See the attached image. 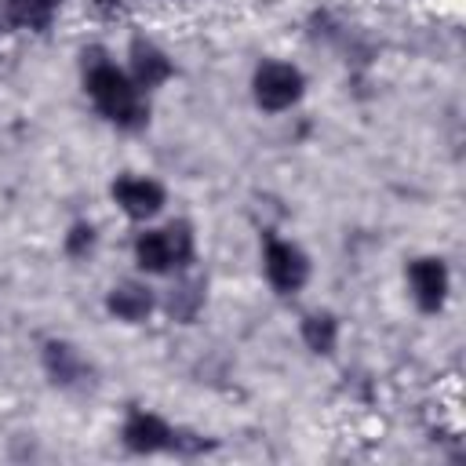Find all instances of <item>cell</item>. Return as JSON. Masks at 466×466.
Returning a JSON list of instances; mask_svg holds the SVG:
<instances>
[{
	"instance_id": "obj_1",
	"label": "cell",
	"mask_w": 466,
	"mask_h": 466,
	"mask_svg": "<svg viewBox=\"0 0 466 466\" xmlns=\"http://www.w3.org/2000/svg\"><path fill=\"white\" fill-rule=\"evenodd\" d=\"M87 91L95 98V106L120 127H138L146 120V106L138 98V87H131V80L109 66V62H95L87 69Z\"/></svg>"
},
{
	"instance_id": "obj_2",
	"label": "cell",
	"mask_w": 466,
	"mask_h": 466,
	"mask_svg": "<svg viewBox=\"0 0 466 466\" xmlns=\"http://www.w3.org/2000/svg\"><path fill=\"white\" fill-rule=\"evenodd\" d=\"M189 255H193V237H189L186 222H171V226L142 233L135 240V258L149 273H164L171 266H182V262H189Z\"/></svg>"
},
{
	"instance_id": "obj_3",
	"label": "cell",
	"mask_w": 466,
	"mask_h": 466,
	"mask_svg": "<svg viewBox=\"0 0 466 466\" xmlns=\"http://www.w3.org/2000/svg\"><path fill=\"white\" fill-rule=\"evenodd\" d=\"M302 95V73L288 62H262L255 69V102L269 113L288 109Z\"/></svg>"
},
{
	"instance_id": "obj_4",
	"label": "cell",
	"mask_w": 466,
	"mask_h": 466,
	"mask_svg": "<svg viewBox=\"0 0 466 466\" xmlns=\"http://www.w3.org/2000/svg\"><path fill=\"white\" fill-rule=\"evenodd\" d=\"M266 277L277 291H299L309 277V262L306 255L288 244V240H269L266 244Z\"/></svg>"
},
{
	"instance_id": "obj_5",
	"label": "cell",
	"mask_w": 466,
	"mask_h": 466,
	"mask_svg": "<svg viewBox=\"0 0 466 466\" xmlns=\"http://www.w3.org/2000/svg\"><path fill=\"white\" fill-rule=\"evenodd\" d=\"M411 280V295L422 309H441L444 295H448V269L441 258H415L408 269Z\"/></svg>"
},
{
	"instance_id": "obj_6",
	"label": "cell",
	"mask_w": 466,
	"mask_h": 466,
	"mask_svg": "<svg viewBox=\"0 0 466 466\" xmlns=\"http://www.w3.org/2000/svg\"><path fill=\"white\" fill-rule=\"evenodd\" d=\"M113 197L131 218H149L164 204V189L153 178H116L113 182Z\"/></svg>"
},
{
	"instance_id": "obj_7",
	"label": "cell",
	"mask_w": 466,
	"mask_h": 466,
	"mask_svg": "<svg viewBox=\"0 0 466 466\" xmlns=\"http://www.w3.org/2000/svg\"><path fill=\"white\" fill-rule=\"evenodd\" d=\"M124 444L131 451H160V448L175 444V433H171V426L164 419L146 415V411H135L127 419V426H124Z\"/></svg>"
},
{
	"instance_id": "obj_8",
	"label": "cell",
	"mask_w": 466,
	"mask_h": 466,
	"mask_svg": "<svg viewBox=\"0 0 466 466\" xmlns=\"http://www.w3.org/2000/svg\"><path fill=\"white\" fill-rule=\"evenodd\" d=\"M4 22L7 25H22V29H47L55 4L51 0H0Z\"/></svg>"
},
{
	"instance_id": "obj_9",
	"label": "cell",
	"mask_w": 466,
	"mask_h": 466,
	"mask_svg": "<svg viewBox=\"0 0 466 466\" xmlns=\"http://www.w3.org/2000/svg\"><path fill=\"white\" fill-rule=\"evenodd\" d=\"M131 66H135V76H138L142 87H153V84H160V80L171 76V62L164 58V51H157L146 40H135L131 44Z\"/></svg>"
},
{
	"instance_id": "obj_10",
	"label": "cell",
	"mask_w": 466,
	"mask_h": 466,
	"mask_svg": "<svg viewBox=\"0 0 466 466\" xmlns=\"http://www.w3.org/2000/svg\"><path fill=\"white\" fill-rule=\"evenodd\" d=\"M106 306H109V313L120 317V320H142V317L153 309V299H149V291L138 288V284H120V288L109 291Z\"/></svg>"
},
{
	"instance_id": "obj_11",
	"label": "cell",
	"mask_w": 466,
	"mask_h": 466,
	"mask_svg": "<svg viewBox=\"0 0 466 466\" xmlns=\"http://www.w3.org/2000/svg\"><path fill=\"white\" fill-rule=\"evenodd\" d=\"M44 364H47V371H51L55 382H76V379L84 375V360H80L76 350L66 346V342H47Z\"/></svg>"
},
{
	"instance_id": "obj_12",
	"label": "cell",
	"mask_w": 466,
	"mask_h": 466,
	"mask_svg": "<svg viewBox=\"0 0 466 466\" xmlns=\"http://www.w3.org/2000/svg\"><path fill=\"white\" fill-rule=\"evenodd\" d=\"M335 335H339V328H335L331 313H309L302 320V339H306V346L313 353H331L335 350Z\"/></svg>"
},
{
	"instance_id": "obj_13",
	"label": "cell",
	"mask_w": 466,
	"mask_h": 466,
	"mask_svg": "<svg viewBox=\"0 0 466 466\" xmlns=\"http://www.w3.org/2000/svg\"><path fill=\"white\" fill-rule=\"evenodd\" d=\"M197 288H200L197 280L178 284V291L171 295V313H175V317H193V313H197V306H200V291H197Z\"/></svg>"
},
{
	"instance_id": "obj_14",
	"label": "cell",
	"mask_w": 466,
	"mask_h": 466,
	"mask_svg": "<svg viewBox=\"0 0 466 466\" xmlns=\"http://www.w3.org/2000/svg\"><path fill=\"white\" fill-rule=\"evenodd\" d=\"M91 244H95V229H91V226H73L69 240H66L69 255H87V251H91Z\"/></svg>"
},
{
	"instance_id": "obj_15",
	"label": "cell",
	"mask_w": 466,
	"mask_h": 466,
	"mask_svg": "<svg viewBox=\"0 0 466 466\" xmlns=\"http://www.w3.org/2000/svg\"><path fill=\"white\" fill-rule=\"evenodd\" d=\"M102 11H113V7H124V0H95Z\"/></svg>"
}]
</instances>
